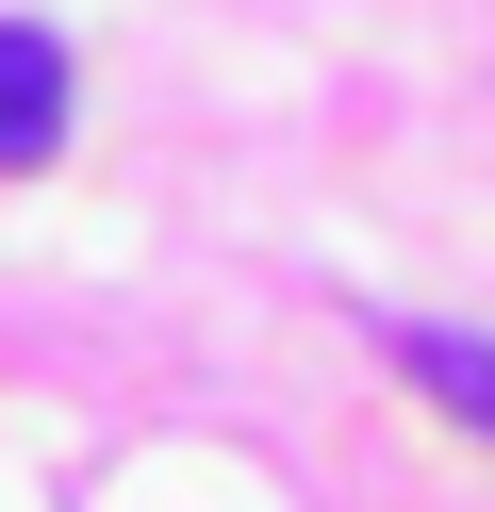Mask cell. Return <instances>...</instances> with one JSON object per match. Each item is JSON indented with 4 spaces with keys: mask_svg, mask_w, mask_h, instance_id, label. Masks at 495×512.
Here are the masks:
<instances>
[{
    "mask_svg": "<svg viewBox=\"0 0 495 512\" xmlns=\"http://www.w3.org/2000/svg\"><path fill=\"white\" fill-rule=\"evenodd\" d=\"M396 364H413L429 397L462 413V430H495V347H479V331H413V347H396Z\"/></svg>",
    "mask_w": 495,
    "mask_h": 512,
    "instance_id": "2",
    "label": "cell"
},
{
    "mask_svg": "<svg viewBox=\"0 0 495 512\" xmlns=\"http://www.w3.org/2000/svg\"><path fill=\"white\" fill-rule=\"evenodd\" d=\"M66 149V34L0 17V166H50Z\"/></svg>",
    "mask_w": 495,
    "mask_h": 512,
    "instance_id": "1",
    "label": "cell"
}]
</instances>
